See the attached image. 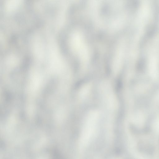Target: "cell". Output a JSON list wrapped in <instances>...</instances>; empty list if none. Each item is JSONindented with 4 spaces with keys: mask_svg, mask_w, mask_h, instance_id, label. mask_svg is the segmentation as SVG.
Returning <instances> with one entry per match:
<instances>
[{
    "mask_svg": "<svg viewBox=\"0 0 159 159\" xmlns=\"http://www.w3.org/2000/svg\"><path fill=\"white\" fill-rule=\"evenodd\" d=\"M73 49L80 60L86 62L89 58V52L84 40L80 35L77 34L74 36L72 40Z\"/></svg>",
    "mask_w": 159,
    "mask_h": 159,
    "instance_id": "obj_1",
    "label": "cell"
},
{
    "mask_svg": "<svg viewBox=\"0 0 159 159\" xmlns=\"http://www.w3.org/2000/svg\"><path fill=\"white\" fill-rule=\"evenodd\" d=\"M122 57V50L119 48L116 55L113 65V70L115 73H117L119 70L121 63Z\"/></svg>",
    "mask_w": 159,
    "mask_h": 159,
    "instance_id": "obj_2",
    "label": "cell"
}]
</instances>
